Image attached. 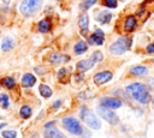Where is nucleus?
Returning a JSON list of instances; mask_svg holds the SVG:
<instances>
[{
	"label": "nucleus",
	"mask_w": 154,
	"mask_h": 138,
	"mask_svg": "<svg viewBox=\"0 0 154 138\" xmlns=\"http://www.w3.org/2000/svg\"><path fill=\"white\" fill-rule=\"evenodd\" d=\"M126 94L142 104H147L150 101L149 89L142 83H132L125 88Z\"/></svg>",
	"instance_id": "obj_1"
},
{
	"label": "nucleus",
	"mask_w": 154,
	"mask_h": 138,
	"mask_svg": "<svg viewBox=\"0 0 154 138\" xmlns=\"http://www.w3.org/2000/svg\"><path fill=\"white\" fill-rule=\"evenodd\" d=\"M131 44H132V41L130 37L120 36L109 46V52L113 55H120V54H124L126 50H129L131 48Z\"/></svg>",
	"instance_id": "obj_2"
},
{
	"label": "nucleus",
	"mask_w": 154,
	"mask_h": 138,
	"mask_svg": "<svg viewBox=\"0 0 154 138\" xmlns=\"http://www.w3.org/2000/svg\"><path fill=\"white\" fill-rule=\"evenodd\" d=\"M42 1L43 0H23L19 5V11L22 14L26 17L34 16L40 11L42 6Z\"/></svg>",
	"instance_id": "obj_3"
},
{
	"label": "nucleus",
	"mask_w": 154,
	"mask_h": 138,
	"mask_svg": "<svg viewBox=\"0 0 154 138\" xmlns=\"http://www.w3.org/2000/svg\"><path fill=\"white\" fill-rule=\"evenodd\" d=\"M79 115H81V119L82 121L89 126L90 128L93 130H99L101 127V121L97 119V116L90 110L88 109L87 107H82L81 108V112H79Z\"/></svg>",
	"instance_id": "obj_4"
},
{
	"label": "nucleus",
	"mask_w": 154,
	"mask_h": 138,
	"mask_svg": "<svg viewBox=\"0 0 154 138\" xmlns=\"http://www.w3.org/2000/svg\"><path fill=\"white\" fill-rule=\"evenodd\" d=\"M63 125L64 127L72 134H76V136H82L84 133V130L83 127L81 126V124L72 116H67V118H64L63 119Z\"/></svg>",
	"instance_id": "obj_5"
},
{
	"label": "nucleus",
	"mask_w": 154,
	"mask_h": 138,
	"mask_svg": "<svg viewBox=\"0 0 154 138\" xmlns=\"http://www.w3.org/2000/svg\"><path fill=\"white\" fill-rule=\"evenodd\" d=\"M96 110H97V113H99V115L102 118V119H105L107 122H109V124H112V125H117L118 124V116L109 109V108H107V107H105V106H97V108H96Z\"/></svg>",
	"instance_id": "obj_6"
},
{
	"label": "nucleus",
	"mask_w": 154,
	"mask_h": 138,
	"mask_svg": "<svg viewBox=\"0 0 154 138\" xmlns=\"http://www.w3.org/2000/svg\"><path fill=\"white\" fill-rule=\"evenodd\" d=\"M112 77H113L112 72H109V71H102V72H97V73H95L93 79H94L95 84H97V85H102V84L109 82V80L112 79Z\"/></svg>",
	"instance_id": "obj_7"
},
{
	"label": "nucleus",
	"mask_w": 154,
	"mask_h": 138,
	"mask_svg": "<svg viewBox=\"0 0 154 138\" xmlns=\"http://www.w3.org/2000/svg\"><path fill=\"white\" fill-rule=\"evenodd\" d=\"M100 103L109 109H117V108H120L122 107V101L119 98H116V97H102L100 100Z\"/></svg>",
	"instance_id": "obj_8"
},
{
	"label": "nucleus",
	"mask_w": 154,
	"mask_h": 138,
	"mask_svg": "<svg viewBox=\"0 0 154 138\" xmlns=\"http://www.w3.org/2000/svg\"><path fill=\"white\" fill-rule=\"evenodd\" d=\"M78 25L81 29V34L83 36L88 35V30H89V16L87 13H82L78 18Z\"/></svg>",
	"instance_id": "obj_9"
},
{
	"label": "nucleus",
	"mask_w": 154,
	"mask_h": 138,
	"mask_svg": "<svg viewBox=\"0 0 154 138\" xmlns=\"http://www.w3.org/2000/svg\"><path fill=\"white\" fill-rule=\"evenodd\" d=\"M94 64H95V62H94L91 59H84V60H81V61L77 62V68H78V71H81V72H85V71L90 70V68L94 66Z\"/></svg>",
	"instance_id": "obj_10"
},
{
	"label": "nucleus",
	"mask_w": 154,
	"mask_h": 138,
	"mask_svg": "<svg viewBox=\"0 0 154 138\" xmlns=\"http://www.w3.org/2000/svg\"><path fill=\"white\" fill-rule=\"evenodd\" d=\"M130 73L132 76H136V77H144L148 73V68L146 66L137 65V66H134L130 68Z\"/></svg>",
	"instance_id": "obj_11"
},
{
	"label": "nucleus",
	"mask_w": 154,
	"mask_h": 138,
	"mask_svg": "<svg viewBox=\"0 0 154 138\" xmlns=\"http://www.w3.org/2000/svg\"><path fill=\"white\" fill-rule=\"evenodd\" d=\"M112 13L109 11H101L96 14V20L100 22L101 24H107L111 19H112Z\"/></svg>",
	"instance_id": "obj_12"
},
{
	"label": "nucleus",
	"mask_w": 154,
	"mask_h": 138,
	"mask_svg": "<svg viewBox=\"0 0 154 138\" xmlns=\"http://www.w3.org/2000/svg\"><path fill=\"white\" fill-rule=\"evenodd\" d=\"M137 25V20L135 18V16H128L124 20V29L126 31H132Z\"/></svg>",
	"instance_id": "obj_13"
},
{
	"label": "nucleus",
	"mask_w": 154,
	"mask_h": 138,
	"mask_svg": "<svg viewBox=\"0 0 154 138\" xmlns=\"http://www.w3.org/2000/svg\"><path fill=\"white\" fill-rule=\"evenodd\" d=\"M35 83H36V78H35V76L31 74V73H25V74L22 77V85H23L24 88H30V86H32Z\"/></svg>",
	"instance_id": "obj_14"
},
{
	"label": "nucleus",
	"mask_w": 154,
	"mask_h": 138,
	"mask_svg": "<svg viewBox=\"0 0 154 138\" xmlns=\"http://www.w3.org/2000/svg\"><path fill=\"white\" fill-rule=\"evenodd\" d=\"M13 47H14V41H13V38H11L10 36H6V37L2 38L1 49H2L4 52H10Z\"/></svg>",
	"instance_id": "obj_15"
},
{
	"label": "nucleus",
	"mask_w": 154,
	"mask_h": 138,
	"mask_svg": "<svg viewBox=\"0 0 154 138\" xmlns=\"http://www.w3.org/2000/svg\"><path fill=\"white\" fill-rule=\"evenodd\" d=\"M87 49H88V44H87V42H84V41H78V42L75 44V47H73V52H75V54H77V55H81V54L85 53Z\"/></svg>",
	"instance_id": "obj_16"
},
{
	"label": "nucleus",
	"mask_w": 154,
	"mask_h": 138,
	"mask_svg": "<svg viewBox=\"0 0 154 138\" xmlns=\"http://www.w3.org/2000/svg\"><path fill=\"white\" fill-rule=\"evenodd\" d=\"M45 138H66V137L57 128H49V130L47 128L45 132Z\"/></svg>",
	"instance_id": "obj_17"
},
{
	"label": "nucleus",
	"mask_w": 154,
	"mask_h": 138,
	"mask_svg": "<svg viewBox=\"0 0 154 138\" xmlns=\"http://www.w3.org/2000/svg\"><path fill=\"white\" fill-rule=\"evenodd\" d=\"M51 28H52V24H51V22L48 19H42L37 24V30L40 32H47V31L51 30Z\"/></svg>",
	"instance_id": "obj_18"
},
{
	"label": "nucleus",
	"mask_w": 154,
	"mask_h": 138,
	"mask_svg": "<svg viewBox=\"0 0 154 138\" xmlns=\"http://www.w3.org/2000/svg\"><path fill=\"white\" fill-rule=\"evenodd\" d=\"M88 42L89 44H95V46H101L103 44V37H100V36H96V35H91L88 37Z\"/></svg>",
	"instance_id": "obj_19"
},
{
	"label": "nucleus",
	"mask_w": 154,
	"mask_h": 138,
	"mask_svg": "<svg viewBox=\"0 0 154 138\" xmlns=\"http://www.w3.org/2000/svg\"><path fill=\"white\" fill-rule=\"evenodd\" d=\"M38 90H40L41 96H43V97H51V95H52V89L48 85L42 84V85H40Z\"/></svg>",
	"instance_id": "obj_20"
},
{
	"label": "nucleus",
	"mask_w": 154,
	"mask_h": 138,
	"mask_svg": "<svg viewBox=\"0 0 154 138\" xmlns=\"http://www.w3.org/2000/svg\"><path fill=\"white\" fill-rule=\"evenodd\" d=\"M2 85L6 86L7 89H13L14 85H16V82H14V79L12 77H5L2 79Z\"/></svg>",
	"instance_id": "obj_21"
},
{
	"label": "nucleus",
	"mask_w": 154,
	"mask_h": 138,
	"mask_svg": "<svg viewBox=\"0 0 154 138\" xmlns=\"http://www.w3.org/2000/svg\"><path fill=\"white\" fill-rule=\"evenodd\" d=\"M49 59H51V61L52 62H54V64H58V62H61V60H64V59H69L67 56L66 58H64L63 55H60L59 53H52L51 55H49Z\"/></svg>",
	"instance_id": "obj_22"
},
{
	"label": "nucleus",
	"mask_w": 154,
	"mask_h": 138,
	"mask_svg": "<svg viewBox=\"0 0 154 138\" xmlns=\"http://www.w3.org/2000/svg\"><path fill=\"white\" fill-rule=\"evenodd\" d=\"M19 113H20V116H22V118L28 119V118L31 115V108H30L29 106H23V107L20 108Z\"/></svg>",
	"instance_id": "obj_23"
},
{
	"label": "nucleus",
	"mask_w": 154,
	"mask_h": 138,
	"mask_svg": "<svg viewBox=\"0 0 154 138\" xmlns=\"http://www.w3.org/2000/svg\"><path fill=\"white\" fill-rule=\"evenodd\" d=\"M94 62H101L102 59H103V54L100 52V50H95L93 54H91V58H90Z\"/></svg>",
	"instance_id": "obj_24"
},
{
	"label": "nucleus",
	"mask_w": 154,
	"mask_h": 138,
	"mask_svg": "<svg viewBox=\"0 0 154 138\" xmlns=\"http://www.w3.org/2000/svg\"><path fill=\"white\" fill-rule=\"evenodd\" d=\"M0 103H1V106H2V108H8V106H10V98H8V95H6V94H1L0 95Z\"/></svg>",
	"instance_id": "obj_25"
},
{
	"label": "nucleus",
	"mask_w": 154,
	"mask_h": 138,
	"mask_svg": "<svg viewBox=\"0 0 154 138\" xmlns=\"http://www.w3.org/2000/svg\"><path fill=\"white\" fill-rule=\"evenodd\" d=\"M103 5L108 8H116L118 2H117V0H103Z\"/></svg>",
	"instance_id": "obj_26"
},
{
	"label": "nucleus",
	"mask_w": 154,
	"mask_h": 138,
	"mask_svg": "<svg viewBox=\"0 0 154 138\" xmlns=\"http://www.w3.org/2000/svg\"><path fill=\"white\" fill-rule=\"evenodd\" d=\"M95 2H96V0H84L83 4L81 5V7H82L83 10H88V8H90Z\"/></svg>",
	"instance_id": "obj_27"
},
{
	"label": "nucleus",
	"mask_w": 154,
	"mask_h": 138,
	"mask_svg": "<svg viewBox=\"0 0 154 138\" xmlns=\"http://www.w3.org/2000/svg\"><path fill=\"white\" fill-rule=\"evenodd\" d=\"M1 134H2V137H4V138H16L17 132H16V131L10 130V131H4Z\"/></svg>",
	"instance_id": "obj_28"
},
{
	"label": "nucleus",
	"mask_w": 154,
	"mask_h": 138,
	"mask_svg": "<svg viewBox=\"0 0 154 138\" xmlns=\"http://www.w3.org/2000/svg\"><path fill=\"white\" fill-rule=\"evenodd\" d=\"M93 34L96 35V36H100V37H105V34H103V31L101 29H95Z\"/></svg>",
	"instance_id": "obj_29"
},
{
	"label": "nucleus",
	"mask_w": 154,
	"mask_h": 138,
	"mask_svg": "<svg viewBox=\"0 0 154 138\" xmlns=\"http://www.w3.org/2000/svg\"><path fill=\"white\" fill-rule=\"evenodd\" d=\"M146 50H147V53H154V43L148 44L147 48H146Z\"/></svg>",
	"instance_id": "obj_30"
},
{
	"label": "nucleus",
	"mask_w": 154,
	"mask_h": 138,
	"mask_svg": "<svg viewBox=\"0 0 154 138\" xmlns=\"http://www.w3.org/2000/svg\"><path fill=\"white\" fill-rule=\"evenodd\" d=\"M65 73H66V70H65V68H61V70H59V72H58V78H61V77H64V76H65Z\"/></svg>",
	"instance_id": "obj_31"
},
{
	"label": "nucleus",
	"mask_w": 154,
	"mask_h": 138,
	"mask_svg": "<svg viewBox=\"0 0 154 138\" xmlns=\"http://www.w3.org/2000/svg\"><path fill=\"white\" fill-rule=\"evenodd\" d=\"M60 104H61V101H60V100H58V101H55V102H54V104H53V108L55 109V108H58Z\"/></svg>",
	"instance_id": "obj_32"
},
{
	"label": "nucleus",
	"mask_w": 154,
	"mask_h": 138,
	"mask_svg": "<svg viewBox=\"0 0 154 138\" xmlns=\"http://www.w3.org/2000/svg\"><path fill=\"white\" fill-rule=\"evenodd\" d=\"M54 122H55V121H49L48 124H46V125H45V127H46V128H48L49 126H52V125H54Z\"/></svg>",
	"instance_id": "obj_33"
},
{
	"label": "nucleus",
	"mask_w": 154,
	"mask_h": 138,
	"mask_svg": "<svg viewBox=\"0 0 154 138\" xmlns=\"http://www.w3.org/2000/svg\"><path fill=\"white\" fill-rule=\"evenodd\" d=\"M2 1H4V4H6V5H7V4H10V1H11V0H2Z\"/></svg>",
	"instance_id": "obj_34"
},
{
	"label": "nucleus",
	"mask_w": 154,
	"mask_h": 138,
	"mask_svg": "<svg viewBox=\"0 0 154 138\" xmlns=\"http://www.w3.org/2000/svg\"><path fill=\"white\" fill-rule=\"evenodd\" d=\"M4 126H5V124H1V125H0V128H2Z\"/></svg>",
	"instance_id": "obj_35"
},
{
	"label": "nucleus",
	"mask_w": 154,
	"mask_h": 138,
	"mask_svg": "<svg viewBox=\"0 0 154 138\" xmlns=\"http://www.w3.org/2000/svg\"><path fill=\"white\" fill-rule=\"evenodd\" d=\"M153 64H154V60H153Z\"/></svg>",
	"instance_id": "obj_36"
},
{
	"label": "nucleus",
	"mask_w": 154,
	"mask_h": 138,
	"mask_svg": "<svg viewBox=\"0 0 154 138\" xmlns=\"http://www.w3.org/2000/svg\"><path fill=\"white\" fill-rule=\"evenodd\" d=\"M59 1H61V0H59Z\"/></svg>",
	"instance_id": "obj_37"
}]
</instances>
